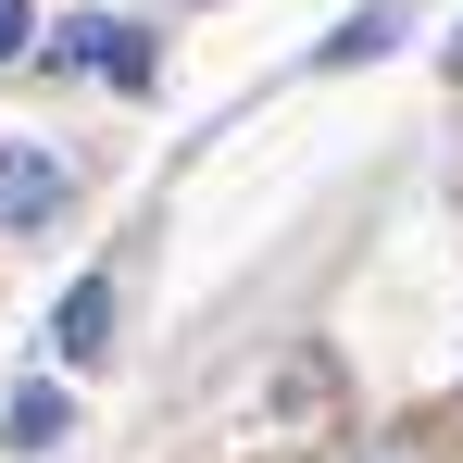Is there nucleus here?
Masks as SVG:
<instances>
[{"label":"nucleus","instance_id":"7","mask_svg":"<svg viewBox=\"0 0 463 463\" xmlns=\"http://www.w3.org/2000/svg\"><path fill=\"white\" fill-rule=\"evenodd\" d=\"M451 76H463V38H451Z\"/></svg>","mask_w":463,"mask_h":463},{"label":"nucleus","instance_id":"2","mask_svg":"<svg viewBox=\"0 0 463 463\" xmlns=\"http://www.w3.org/2000/svg\"><path fill=\"white\" fill-rule=\"evenodd\" d=\"M63 213V163L51 151H0V226H51Z\"/></svg>","mask_w":463,"mask_h":463},{"label":"nucleus","instance_id":"4","mask_svg":"<svg viewBox=\"0 0 463 463\" xmlns=\"http://www.w3.org/2000/svg\"><path fill=\"white\" fill-rule=\"evenodd\" d=\"M63 51H76V63H100L113 88H151V51H138V25H113V13H100V25H76Z\"/></svg>","mask_w":463,"mask_h":463},{"label":"nucleus","instance_id":"6","mask_svg":"<svg viewBox=\"0 0 463 463\" xmlns=\"http://www.w3.org/2000/svg\"><path fill=\"white\" fill-rule=\"evenodd\" d=\"M25 38H38V13H25V0H0V63H13Z\"/></svg>","mask_w":463,"mask_h":463},{"label":"nucleus","instance_id":"5","mask_svg":"<svg viewBox=\"0 0 463 463\" xmlns=\"http://www.w3.org/2000/svg\"><path fill=\"white\" fill-rule=\"evenodd\" d=\"M401 25H413L401 0H364V13H351L338 38H313V63H376V51H388V38H401Z\"/></svg>","mask_w":463,"mask_h":463},{"label":"nucleus","instance_id":"3","mask_svg":"<svg viewBox=\"0 0 463 463\" xmlns=\"http://www.w3.org/2000/svg\"><path fill=\"white\" fill-rule=\"evenodd\" d=\"M0 439H13V451H63V439H76V401H63L51 376H25L13 413H0Z\"/></svg>","mask_w":463,"mask_h":463},{"label":"nucleus","instance_id":"1","mask_svg":"<svg viewBox=\"0 0 463 463\" xmlns=\"http://www.w3.org/2000/svg\"><path fill=\"white\" fill-rule=\"evenodd\" d=\"M51 351H63V364H100V351H113V276H76V288H63Z\"/></svg>","mask_w":463,"mask_h":463}]
</instances>
